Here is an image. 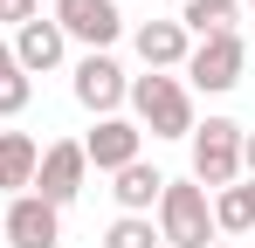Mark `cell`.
Returning <instances> with one entry per match:
<instances>
[{"instance_id":"cell-1","label":"cell","mask_w":255,"mask_h":248,"mask_svg":"<svg viewBox=\"0 0 255 248\" xmlns=\"http://www.w3.org/2000/svg\"><path fill=\"white\" fill-rule=\"evenodd\" d=\"M131 111H138V131L152 138H193V97L179 76H159V69L131 76Z\"/></svg>"},{"instance_id":"cell-2","label":"cell","mask_w":255,"mask_h":248,"mask_svg":"<svg viewBox=\"0 0 255 248\" xmlns=\"http://www.w3.org/2000/svg\"><path fill=\"white\" fill-rule=\"evenodd\" d=\"M159 242L172 248H214V200L200 179H166V193H159Z\"/></svg>"},{"instance_id":"cell-3","label":"cell","mask_w":255,"mask_h":248,"mask_svg":"<svg viewBox=\"0 0 255 248\" xmlns=\"http://www.w3.org/2000/svg\"><path fill=\"white\" fill-rule=\"evenodd\" d=\"M186 145H193V179H200V186L221 193V186H235V179H242V124H235V118L193 124V138H186Z\"/></svg>"},{"instance_id":"cell-4","label":"cell","mask_w":255,"mask_h":248,"mask_svg":"<svg viewBox=\"0 0 255 248\" xmlns=\"http://www.w3.org/2000/svg\"><path fill=\"white\" fill-rule=\"evenodd\" d=\"M55 28L69 41H83L90 55H104L111 41L125 35V14H118V0H55V14H48Z\"/></svg>"},{"instance_id":"cell-5","label":"cell","mask_w":255,"mask_h":248,"mask_svg":"<svg viewBox=\"0 0 255 248\" xmlns=\"http://www.w3.org/2000/svg\"><path fill=\"white\" fill-rule=\"evenodd\" d=\"M83 172H90L83 138H55V145H42V165H35V186L28 193H42L48 207H69L83 193Z\"/></svg>"},{"instance_id":"cell-6","label":"cell","mask_w":255,"mask_h":248,"mask_svg":"<svg viewBox=\"0 0 255 248\" xmlns=\"http://www.w3.org/2000/svg\"><path fill=\"white\" fill-rule=\"evenodd\" d=\"M0 242L7 248H62V207H48L42 193H14V207L0 214Z\"/></svg>"},{"instance_id":"cell-7","label":"cell","mask_w":255,"mask_h":248,"mask_svg":"<svg viewBox=\"0 0 255 248\" xmlns=\"http://www.w3.org/2000/svg\"><path fill=\"white\" fill-rule=\"evenodd\" d=\"M242 62H249L242 35H214L200 48H186V76H193V90H207V97H228L242 83Z\"/></svg>"},{"instance_id":"cell-8","label":"cell","mask_w":255,"mask_h":248,"mask_svg":"<svg viewBox=\"0 0 255 248\" xmlns=\"http://www.w3.org/2000/svg\"><path fill=\"white\" fill-rule=\"evenodd\" d=\"M125 97H131V76L111 55H83V62H76V104H83L90 118H118Z\"/></svg>"},{"instance_id":"cell-9","label":"cell","mask_w":255,"mask_h":248,"mask_svg":"<svg viewBox=\"0 0 255 248\" xmlns=\"http://www.w3.org/2000/svg\"><path fill=\"white\" fill-rule=\"evenodd\" d=\"M138 145H145V131L131 118H97V131L83 138V159L97 165V172H125V165L138 159Z\"/></svg>"},{"instance_id":"cell-10","label":"cell","mask_w":255,"mask_h":248,"mask_svg":"<svg viewBox=\"0 0 255 248\" xmlns=\"http://www.w3.org/2000/svg\"><path fill=\"white\" fill-rule=\"evenodd\" d=\"M69 55V35L55 28V21H28V28H14V62H21V76H42V69H55Z\"/></svg>"},{"instance_id":"cell-11","label":"cell","mask_w":255,"mask_h":248,"mask_svg":"<svg viewBox=\"0 0 255 248\" xmlns=\"http://www.w3.org/2000/svg\"><path fill=\"white\" fill-rule=\"evenodd\" d=\"M138 62H145V69H159V76H166V69H186V28H179V21H138Z\"/></svg>"},{"instance_id":"cell-12","label":"cell","mask_w":255,"mask_h":248,"mask_svg":"<svg viewBox=\"0 0 255 248\" xmlns=\"http://www.w3.org/2000/svg\"><path fill=\"white\" fill-rule=\"evenodd\" d=\"M35 165H42V145L28 131H0V193H28Z\"/></svg>"},{"instance_id":"cell-13","label":"cell","mask_w":255,"mask_h":248,"mask_svg":"<svg viewBox=\"0 0 255 248\" xmlns=\"http://www.w3.org/2000/svg\"><path fill=\"white\" fill-rule=\"evenodd\" d=\"M111 179H118L111 193H118V207H125V214H152V207H159V193H166V172H159V165H145V159H131L125 172H111Z\"/></svg>"},{"instance_id":"cell-14","label":"cell","mask_w":255,"mask_h":248,"mask_svg":"<svg viewBox=\"0 0 255 248\" xmlns=\"http://www.w3.org/2000/svg\"><path fill=\"white\" fill-rule=\"evenodd\" d=\"M255 228V179H235L214 193V235H249Z\"/></svg>"},{"instance_id":"cell-15","label":"cell","mask_w":255,"mask_h":248,"mask_svg":"<svg viewBox=\"0 0 255 248\" xmlns=\"http://www.w3.org/2000/svg\"><path fill=\"white\" fill-rule=\"evenodd\" d=\"M28 97H35V83L21 76V62H14V48L0 41V118H21V111H28Z\"/></svg>"},{"instance_id":"cell-16","label":"cell","mask_w":255,"mask_h":248,"mask_svg":"<svg viewBox=\"0 0 255 248\" xmlns=\"http://www.w3.org/2000/svg\"><path fill=\"white\" fill-rule=\"evenodd\" d=\"M104 248H159V235H152V221H145V214H118V221H111V235H104Z\"/></svg>"},{"instance_id":"cell-17","label":"cell","mask_w":255,"mask_h":248,"mask_svg":"<svg viewBox=\"0 0 255 248\" xmlns=\"http://www.w3.org/2000/svg\"><path fill=\"white\" fill-rule=\"evenodd\" d=\"M35 14H42V7H35V0H0V21H14V28H28V21H35Z\"/></svg>"},{"instance_id":"cell-18","label":"cell","mask_w":255,"mask_h":248,"mask_svg":"<svg viewBox=\"0 0 255 248\" xmlns=\"http://www.w3.org/2000/svg\"><path fill=\"white\" fill-rule=\"evenodd\" d=\"M242 172L255 179V131H242Z\"/></svg>"},{"instance_id":"cell-19","label":"cell","mask_w":255,"mask_h":248,"mask_svg":"<svg viewBox=\"0 0 255 248\" xmlns=\"http://www.w3.org/2000/svg\"><path fill=\"white\" fill-rule=\"evenodd\" d=\"M193 7H207V14H235V0H193Z\"/></svg>"},{"instance_id":"cell-20","label":"cell","mask_w":255,"mask_h":248,"mask_svg":"<svg viewBox=\"0 0 255 248\" xmlns=\"http://www.w3.org/2000/svg\"><path fill=\"white\" fill-rule=\"evenodd\" d=\"M214 248H235V242H214Z\"/></svg>"}]
</instances>
